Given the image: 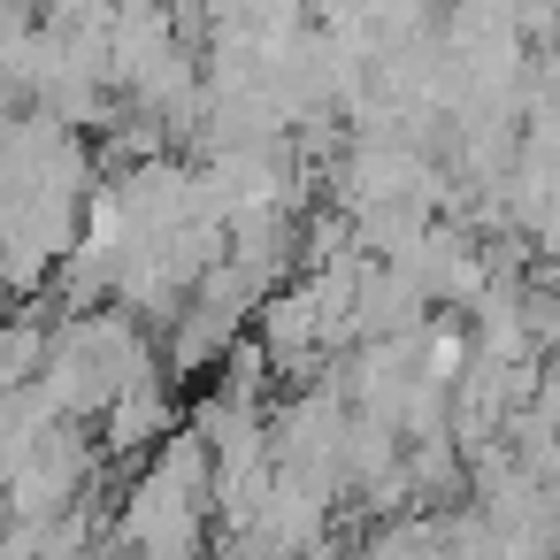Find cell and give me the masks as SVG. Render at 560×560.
Instances as JSON below:
<instances>
[{"label": "cell", "mask_w": 560, "mask_h": 560, "mask_svg": "<svg viewBox=\"0 0 560 560\" xmlns=\"http://www.w3.org/2000/svg\"><path fill=\"white\" fill-rule=\"evenodd\" d=\"M185 422H177V399H170V376H147V384H131L116 407H108V422H101V453H116V460H154L170 438H177Z\"/></svg>", "instance_id": "5"}, {"label": "cell", "mask_w": 560, "mask_h": 560, "mask_svg": "<svg viewBox=\"0 0 560 560\" xmlns=\"http://www.w3.org/2000/svg\"><path fill=\"white\" fill-rule=\"evenodd\" d=\"M200 514H215V453L177 430L147 468L139 483L124 491V506L108 514V552H154V545H177V537H200Z\"/></svg>", "instance_id": "1"}, {"label": "cell", "mask_w": 560, "mask_h": 560, "mask_svg": "<svg viewBox=\"0 0 560 560\" xmlns=\"http://www.w3.org/2000/svg\"><path fill=\"white\" fill-rule=\"evenodd\" d=\"M346 430H353V399H346V384H338V376L300 384V392L269 415L277 468H315V476H330L338 453H346ZM330 483H338V476H330Z\"/></svg>", "instance_id": "3"}, {"label": "cell", "mask_w": 560, "mask_h": 560, "mask_svg": "<svg viewBox=\"0 0 560 560\" xmlns=\"http://www.w3.org/2000/svg\"><path fill=\"white\" fill-rule=\"evenodd\" d=\"M537 415H545V422L560 430V353L545 361V384H537Z\"/></svg>", "instance_id": "10"}, {"label": "cell", "mask_w": 560, "mask_h": 560, "mask_svg": "<svg viewBox=\"0 0 560 560\" xmlns=\"http://www.w3.org/2000/svg\"><path fill=\"white\" fill-rule=\"evenodd\" d=\"M93 476H101V445L70 422L39 460H24L16 476H9V514L24 522V529H39V522H62V514H78V506H93Z\"/></svg>", "instance_id": "2"}, {"label": "cell", "mask_w": 560, "mask_h": 560, "mask_svg": "<svg viewBox=\"0 0 560 560\" xmlns=\"http://www.w3.org/2000/svg\"><path fill=\"white\" fill-rule=\"evenodd\" d=\"M55 338H62V323H47L39 315V300L9 323V346H0V384L9 392H32L39 376H47V361H55Z\"/></svg>", "instance_id": "8"}, {"label": "cell", "mask_w": 560, "mask_h": 560, "mask_svg": "<svg viewBox=\"0 0 560 560\" xmlns=\"http://www.w3.org/2000/svg\"><path fill=\"white\" fill-rule=\"evenodd\" d=\"M269 384H277V369H269L261 338H246V346L223 361V376H215V392H231V399H246V407H261V399H269Z\"/></svg>", "instance_id": "9"}, {"label": "cell", "mask_w": 560, "mask_h": 560, "mask_svg": "<svg viewBox=\"0 0 560 560\" xmlns=\"http://www.w3.org/2000/svg\"><path fill=\"white\" fill-rule=\"evenodd\" d=\"M552 55H560V47H552Z\"/></svg>", "instance_id": "11"}, {"label": "cell", "mask_w": 560, "mask_h": 560, "mask_svg": "<svg viewBox=\"0 0 560 560\" xmlns=\"http://www.w3.org/2000/svg\"><path fill=\"white\" fill-rule=\"evenodd\" d=\"M361 560H453V529H445V514H399V522H376L369 529V545H361Z\"/></svg>", "instance_id": "7"}, {"label": "cell", "mask_w": 560, "mask_h": 560, "mask_svg": "<svg viewBox=\"0 0 560 560\" xmlns=\"http://www.w3.org/2000/svg\"><path fill=\"white\" fill-rule=\"evenodd\" d=\"M254 338H261V353H269V369H277L284 384H315L307 369L330 353V315H323L315 284L300 277V284H284V292H269L261 315H254Z\"/></svg>", "instance_id": "4"}, {"label": "cell", "mask_w": 560, "mask_h": 560, "mask_svg": "<svg viewBox=\"0 0 560 560\" xmlns=\"http://www.w3.org/2000/svg\"><path fill=\"white\" fill-rule=\"evenodd\" d=\"M62 430H70V415H62L39 384H32V392H9V399H0V468L16 476V468H24V460H39Z\"/></svg>", "instance_id": "6"}]
</instances>
